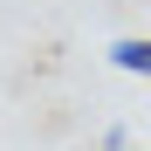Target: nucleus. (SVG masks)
I'll list each match as a JSON object with an SVG mask.
<instances>
[{"mask_svg":"<svg viewBox=\"0 0 151 151\" xmlns=\"http://www.w3.org/2000/svg\"><path fill=\"white\" fill-rule=\"evenodd\" d=\"M103 151H151V144H131V137H103Z\"/></svg>","mask_w":151,"mask_h":151,"instance_id":"obj_2","label":"nucleus"},{"mask_svg":"<svg viewBox=\"0 0 151 151\" xmlns=\"http://www.w3.org/2000/svg\"><path fill=\"white\" fill-rule=\"evenodd\" d=\"M110 62H117L124 76H151V35H124V41H110Z\"/></svg>","mask_w":151,"mask_h":151,"instance_id":"obj_1","label":"nucleus"}]
</instances>
